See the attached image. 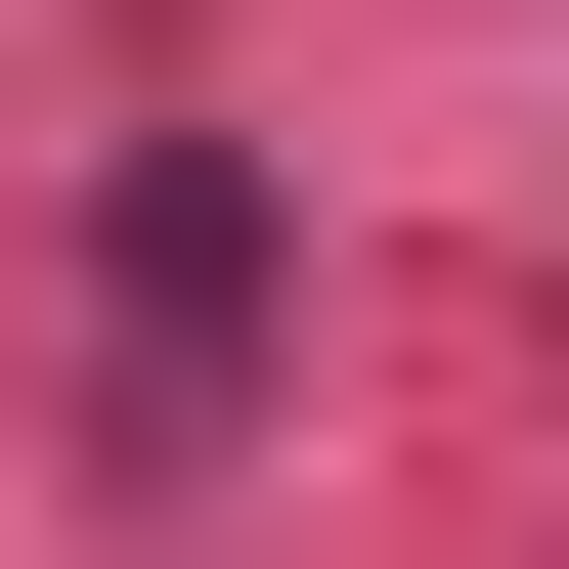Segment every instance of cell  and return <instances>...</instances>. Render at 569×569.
<instances>
[{"mask_svg":"<svg viewBox=\"0 0 569 569\" xmlns=\"http://www.w3.org/2000/svg\"><path fill=\"white\" fill-rule=\"evenodd\" d=\"M263 307H307L263 132H132V219H88V482H219L263 438Z\"/></svg>","mask_w":569,"mask_h":569,"instance_id":"1","label":"cell"}]
</instances>
